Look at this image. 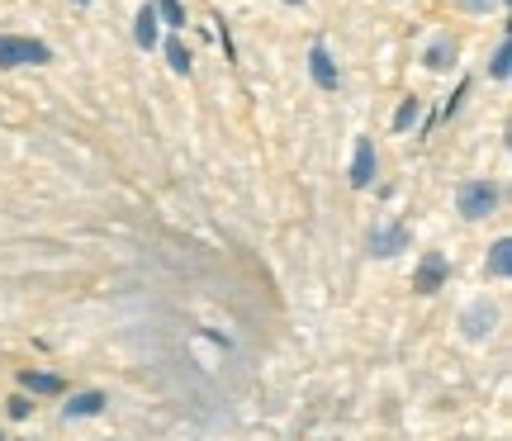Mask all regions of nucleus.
<instances>
[{
    "label": "nucleus",
    "mask_w": 512,
    "mask_h": 441,
    "mask_svg": "<svg viewBox=\"0 0 512 441\" xmlns=\"http://www.w3.org/2000/svg\"><path fill=\"white\" fill-rule=\"evenodd\" d=\"M508 38H503V43H498V48H494V62H489V72H494L498 76V81H508V72H512V62H508Z\"/></svg>",
    "instance_id": "14"
},
{
    "label": "nucleus",
    "mask_w": 512,
    "mask_h": 441,
    "mask_svg": "<svg viewBox=\"0 0 512 441\" xmlns=\"http://www.w3.org/2000/svg\"><path fill=\"white\" fill-rule=\"evenodd\" d=\"M465 10H475V15H484V10H494V0H460Z\"/></svg>",
    "instance_id": "18"
},
{
    "label": "nucleus",
    "mask_w": 512,
    "mask_h": 441,
    "mask_svg": "<svg viewBox=\"0 0 512 441\" xmlns=\"http://www.w3.org/2000/svg\"><path fill=\"white\" fill-rule=\"evenodd\" d=\"M456 204H460V219H470V223L489 219V214L498 209V185L494 181H465L460 185V195H456Z\"/></svg>",
    "instance_id": "1"
},
{
    "label": "nucleus",
    "mask_w": 512,
    "mask_h": 441,
    "mask_svg": "<svg viewBox=\"0 0 512 441\" xmlns=\"http://www.w3.org/2000/svg\"><path fill=\"white\" fill-rule=\"evenodd\" d=\"M280 5H309V0H280Z\"/></svg>",
    "instance_id": "19"
},
{
    "label": "nucleus",
    "mask_w": 512,
    "mask_h": 441,
    "mask_svg": "<svg viewBox=\"0 0 512 441\" xmlns=\"http://www.w3.org/2000/svg\"><path fill=\"white\" fill-rule=\"evenodd\" d=\"M29 399H24V394H15V399H10V418H29Z\"/></svg>",
    "instance_id": "17"
},
{
    "label": "nucleus",
    "mask_w": 512,
    "mask_h": 441,
    "mask_svg": "<svg viewBox=\"0 0 512 441\" xmlns=\"http://www.w3.org/2000/svg\"><path fill=\"white\" fill-rule=\"evenodd\" d=\"M456 57H460V43L451 34H441L437 43L422 53V67H427V72H451V67H456Z\"/></svg>",
    "instance_id": "6"
},
{
    "label": "nucleus",
    "mask_w": 512,
    "mask_h": 441,
    "mask_svg": "<svg viewBox=\"0 0 512 441\" xmlns=\"http://www.w3.org/2000/svg\"><path fill=\"white\" fill-rule=\"evenodd\" d=\"M418 110H422V105H418V100H403V110L399 114H394V129H408V124H413V119H418Z\"/></svg>",
    "instance_id": "16"
},
{
    "label": "nucleus",
    "mask_w": 512,
    "mask_h": 441,
    "mask_svg": "<svg viewBox=\"0 0 512 441\" xmlns=\"http://www.w3.org/2000/svg\"><path fill=\"white\" fill-rule=\"evenodd\" d=\"M484 271L494 280H508V271H512V242L503 238V242H494V252H489V261H484Z\"/></svg>",
    "instance_id": "11"
},
{
    "label": "nucleus",
    "mask_w": 512,
    "mask_h": 441,
    "mask_svg": "<svg viewBox=\"0 0 512 441\" xmlns=\"http://www.w3.org/2000/svg\"><path fill=\"white\" fill-rule=\"evenodd\" d=\"M403 247H408V228L403 223H384V228L370 233V252L375 257H399Z\"/></svg>",
    "instance_id": "5"
},
{
    "label": "nucleus",
    "mask_w": 512,
    "mask_h": 441,
    "mask_svg": "<svg viewBox=\"0 0 512 441\" xmlns=\"http://www.w3.org/2000/svg\"><path fill=\"white\" fill-rule=\"evenodd\" d=\"M48 43H38V38H10L0 34V67H38V62H48Z\"/></svg>",
    "instance_id": "2"
},
{
    "label": "nucleus",
    "mask_w": 512,
    "mask_h": 441,
    "mask_svg": "<svg viewBox=\"0 0 512 441\" xmlns=\"http://www.w3.org/2000/svg\"><path fill=\"white\" fill-rule=\"evenodd\" d=\"M370 181H375V147H370V138H361L356 143V162H351V185L366 190Z\"/></svg>",
    "instance_id": "8"
},
{
    "label": "nucleus",
    "mask_w": 512,
    "mask_h": 441,
    "mask_svg": "<svg viewBox=\"0 0 512 441\" xmlns=\"http://www.w3.org/2000/svg\"><path fill=\"white\" fill-rule=\"evenodd\" d=\"M157 15H166V24H171V29H185L181 0H157Z\"/></svg>",
    "instance_id": "15"
},
{
    "label": "nucleus",
    "mask_w": 512,
    "mask_h": 441,
    "mask_svg": "<svg viewBox=\"0 0 512 441\" xmlns=\"http://www.w3.org/2000/svg\"><path fill=\"white\" fill-rule=\"evenodd\" d=\"M76 5H86V0H76Z\"/></svg>",
    "instance_id": "20"
},
{
    "label": "nucleus",
    "mask_w": 512,
    "mask_h": 441,
    "mask_svg": "<svg viewBox=\"0 0 512 441\" xmlns=\"http://www.w3.org/2000/svg\"><path fill=\"white\" fill-rule=\"evenodd\" d=\"M105 408V394L100 389H86V394H72L67 399V418H95Z\"/></svg>",
    "instance_id": "10"
},
{
    "label": "nucleus",
    "mask_w": 512,
    "mask_h": 441,
    "mask_svg": "<svg viewBox=\"0 0 512 441\" xmlns=\"http://www.w3.org/2000/svg\"><path fill=\"white\" fill-rule=\"evenodd\" d=\"M498 323V309L489 304V299H479V304H470V309L460 313V332L470 337V342H479V337H489Z\"/></svg>",
    "instance_id": "4"
},
{
    "label": "nucleus",
    "mask_w": 512,
    "mask_h": 441,
    "mask_svg": "<svg viewBox=\"0 0 512 441\" xmlns=\"http://www.w3.org/2000/svg\"><path fill=\"white\" fill-rule=\"evenodd\" d=\"M19 385L29 389V394H62V380H57V375H43V370H24Z\"/></svg>",
    "instance_id": "12"
},
{
    "label": "nucleus",
    "mask_w": 512,
    "mask_h": 441,
    "mask_svg": "<svg viewBox=\"0 0 512 441\" xmlns=\"http://www.w3.org/2000/svg\"><path fill=\"white\" fill-rule=\"evenodd\" d=\"M157 24H162V15H157V5H143V10H138V29H133V38H138V48H157V34H162Z\"/></svg>",
    "instance_id": "9"
},
{
    "label": "nucleus",
    "mask_w": 512,
    "mask_h": 441,
    "mask_svg": "<svg viewBox=\"0 0 512 441\" xmlns=\"http://www.w3.org/2000/svg\"><path fill=\"white\" fill-rule=\"evenodd\" d=\"M309 67H313V81H318L323 91H337V81H342V76H337V62H332V53L323 48V43L309 53Z\"/></svg>",
    "instance_id": "7"
},
{
    "label": "nucleus",
    "mask_w": 512,
    "mask_h": 441,
    "mask_svg": "<svg viewBox=\"0 0 512 441\" xmlns=\"http://www.w3.org/2000/svg\"><path fill=\"white\" fill-rule=\"evenodd\" d=\"M446 276H451V261L441 257V252H427L418 266V276H413V290L418 294H437L441 285H446Z\"/></svg>",
    "instance_id": "3"
},
{
    "label": "nucleus",
    "mask_w": 512,
    "mask_h": 441,
    "mask_svg": "<svg viewBox=\"0 0 512 441\" xmlns=\"http://www.w3.org/2000/svg\"><path fill=\"white\" fill-rule=\"evenodd\" d=\"M166 62H171V72H190V48H185L181 38L166 43Z\"/></svg>",
    "instance_id": "13"
}]
</instances>
